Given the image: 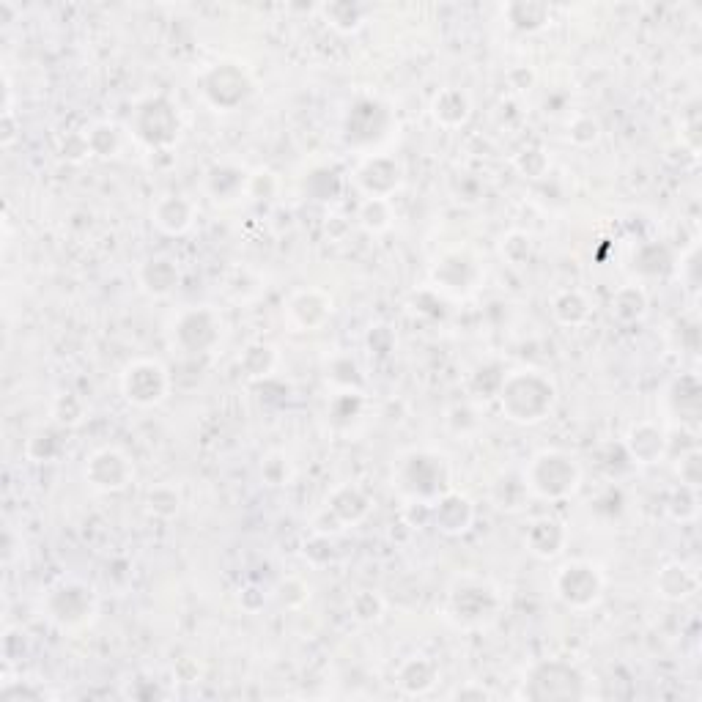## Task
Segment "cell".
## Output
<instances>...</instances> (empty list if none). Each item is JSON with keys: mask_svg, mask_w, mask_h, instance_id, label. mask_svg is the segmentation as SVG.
I'll return each instance as SVG.
<instances>
[{"mask_svg": "<svg viewBox=\"0 0 702 702\" xmlns=\"http://www.w3.org/2000/svg\"><path fill=\"white\" fill-rule=\"evenodd\" d=\"M670 406L681 420H697L700 415V382L697 376H681L670 387Z\"/></svg>", "mask_w": 702, "mask_h": 702, "instance_id": "d6a6232c", "label": "cell"}, {"mask_svg": "<svg viewBox=\"0 0 702 702\" xmlns=\"http://www.w3.org/2000/svg\"><path fill=\"white\" fill-rule=\"evenodd\" d=\"M552 316L563 327H582L593 316V302L579 288H563L552 297Z\"/></svg>", "mask_w": 702, "mask_h": 702, "instance_id": "484cf974", "label": "cell"}, {"mask_svg": "<svg viewBox=\"0 0 702 702\" xmlns=\"http://www.w3.org/2000/svg\"><path fill=\"white\" fill-rule=\"evenodd\" d=\"M480 266L475 258L469 256L467 250H453L439 258L437 264L431 266V280L434 286L450 294H467L469 288L478 283Z\"/></svg>", "mask_w": 702, "mask_h": 702, "instance_id": "2e32d148", "label": "cell"}, {"mask_svg": "<svg viewBox=\"0 0 702 702\" xmlns=\"http://www.w3.org/2000/svg\"><path fill=\"white\" fill-rule=\"evenodd\" d=\"M516 168L527 179H541L543 173L549 171V157L541 149H524L522 154H516Z\"/></svg>", "mask_w": 702, "mask_h": 702, "instance_id": "c3c4849f", "label": "cell"}, {"mask_svg": "<svg viewBox=\"0 0 702 702\" xmlns=\"http://www.w3.org/2000/svg\"><path fill=\"white\" fill-rule=\"evenodd\" d=\"M83 415H86V406H83V401L75 393H64L55 398L53 417L61 426H77L83 420Z\"/></svg>", "mask_w": 702, "mask_h": 702, "instance_id": "ee69618b", "label": "cell"}, {"mask_svg": "<svg viewBox=\"0 0 702 702\" xmlns=\"http://www.w3.org/2000/svg\"><path fill=\"white\" fill-rule=\"evenodd\" d=\"M500 256L511 266L530 264L535 256V239L527 231H508L500 239Z\"/></svg>", "mask_w": 702, "mask_h": 702, "instance_id": "d590c367", "label": "cell"}, {"mask_svg": "<svg viewBox=\"0 0 702 702\" xmlns=\"http://www.w3.org/2000/svg\"><path fill=\"white\" fill-rule=\"evenodd\" d=\"M195 203L184 195H162L160 201L151 206V223L168 236H184L195 225Z\"/></svg>", "mask_w": 702, "mask_h": 702, "instance_id": "ffe728a7", "label": "cell"}, {"mask_svg": "<svg viewBox=\"0 0 702 702\" xmlns=\"http://www.w3.org/2000/svg\"><path fill=\"white\" fill-rule=\"evenodd\" d=\"M554 593L571 609H590L604 593V576L593 563L574 560L554 574Z\"/></svg>", "mask_w": 702, "mask_h": 702, "instance_id": "30bf717a", "label": "cell"}, {"mask_svg": "<svg viewBox=\"0 0 702 702\" xmlns=\"http://www.w3.org/2000/svg\"><path fill=\"white\" fill-rule=\"evenodd\" d=\"M431 113L437 118V124L447 129H458L467 124V118L472 116V102H469L467 91L461 88H442L434 102H431Z\"/></svg>", "mask_w": 702, "mask_h": 702, "instance_id": "d4e9b609", "label": "cell"}, {"mask_svg": "<svg viewBox=\"0 0 702 702\" xmlns=\"http://www.w3.org/2000/svg\"><path fill=\"white\" fill-rule=\"evenodd\" d=\"M502 415L519 426H535L543 423L554 412L557 404V387L543 371L535 368H519V371L505 373L500 393Z\"/></svg>", "mask_w": 702, "mask_h": 702, "instance_id": "6da1fadb", "label": "cell"}, {"mask_svg": "<svg viewBox=\"0 0 702 702\" xmlns=\"http://www.w3.org/2000/svg\"><path fill=\"white\" fill-rule=\"evenodd\" d=\"M138 280L140 288L146 294H151V297H171L181 283L179 264L171 256H151L146 264L140 266Z\"/></svg>", "mask_w": 702, "mask_h": 702, "instance_id": "7402d4cb", "label": "cell"}, {"mask_svg": "<svg viewBox=\"0 0 702 702\" xmlns=\"http://www.w3.org/2000/svg\"><path fill=\"white\" fill-rule=\"evenodd\" d=\"M17 138H20V121L14 118V110H3V118H0V146L11 149L17 143Z\"/></svg>", "mask_w": 702, "mask_h": 702, "instance_id": "db71d44e", "label": "cell"}, {"mask_svg": "<svg viewBox=\"0 0 702 702\" xmlns=\"http://www.w3.org/2000/svg\"><path fill=\"white\" fill-rule=\"evenodd\" d=\"M439 678V670L428 656H412L398 667V686L409 694L428 692Z\"/></svg>", "mask_w": 702, "mask_h": 702, "instance_id": "f546056e", "label": "cell"}, {"mask_svg": "<svg viewBox=\"0 0 702 702\" xmlns=\"http://www.w3.org/2000/svg\"><path fill=\"white\" fill-rule=\"evenodd\" d=\"M36 447H42V450L33 453V461H53V458L61 453V445H58V437H55L53 431H39V434H33V437L28 439L25 450H36Z\"/></svg>", "mask_w": 702, "mask_h": 702, "instance_id": "f907efd6", "label": "cell"}, {"mask_svg": "<svg viewBox=\"0 0 702 702\" xmlns=\"http://www.w3.org/2000/svg\"><path fill=\"white\" fill-rule=\"evenodd\" d=\"M368 511H371V497H368L360 486L343 483V486H338V489L327 497V505H324V511L316 516L313 527H316V532H321V535H335V532H343L346 527L360 524L362 519L368 516Z\"/></svg>", "mask_w": 702, "mask_h": 702, "instance_id": "7c38bea8", "label": "cell"}, {"mask_svg": "<svg viewBox=\"0 0 702 702\" xmlns=\"http://www.w3.org/2000/svg\"><path fill=\"white\" fill-rule=\"evenodd\" d=\"M247 181H250V176L242 168L228 165V162H217L206 171V192L212 195L214 201L231 203L242 192H247Z\"/></svg>", "mask_w": 702, "mask_h": 702, "instance_id": "603a6c76", "label": "cell"}, {"mask_svg": "<svg viewBox=\"0 0 702 702\" xmlns=\"http://www.w3.org/2000/svg\"><path fill=\"white\" fill-rule=\"evenodd\" d=\"M450 615L456 617L461 626H480L491 617L497 615L500 609V598L483 582H461V587H456L450 593Z\"/></svg>", "mask_w": 702, "mask_h": 702, "instance_id": "5bb4252c", "label": "cell"}, {"mask_svg": "<svg viewBox=\"0 0 702 702\" xmlns=\"http://www.w3.org/2000/svg\"><path fill=\"white\" fill-rule=\"evenodd\" d=\"M678 478H681V486L686 489H700L702 483V456L697 447H692L689 453H683L681 464H678Z\"/></svg>", "mask_w": 702, "mask_h": 702, "instance_id": "7dc6e473", "label": "cell"}, {"mask_svg": "<svg viewBox=\"0 0 702 702\" xmlns=\"http://www.w3.org/2000/svg\"><path fill=\"white\" fill-rule=\"evenodd\" d=\"M362 412V393L360 390H341L332 398L330 420L338 426H349Z\"/></svg>", "mask_w": 702, "mask_h": 702, "instance_id": "60d3db41", "label": "cell"}, {"mask_svg": "<svg viewBox=\"0 0 702 702\" xmlns=\"http://www.w3.org/2000/svg\"><path fill=\"white\" fill-rule=\"evenodd\" d=\"M86 475L88 486L96 491H105V494H113V491H124L135 478V464L132 458L118 450V447H102L91 453L86 461Z\"/></svg>", "mask_w": 702, "mask_h": 702, "instance_id": "4fadbf2b", "label": "cell"}, {"mask_svg": "<svg viewBox=\"0 0 702 702\" xmlns=\"http://www.w3.org/2000/svg\"><path fill=\"white\" fill-rule=\"evenodd\" d=\"M667 445H670V439L664 434V428L650 423V420H642L637 426L628 428L623 450H626L628 461H634V464H659L661 458L667 456Z\"/></svg>", "mask_w": 702, "mask_h": 702, "instance_id": "d6986e66", "label": "cell"}, {"mask_svg": "<svg viewBox=\"0 0 702 702\" xmlns=\"http://www.w3.org/2000/svg\"><path fill=\"white\" fill-rule=\"evenodd\" d=\"M121 393L129 404L140 409L157 406L171 393V373L160 360H132L121 373Z\"/></svg>", "mask_w": 702, "mask_h": 702, "instance_id": "52a82bcc", "label": "cell"}, {"mask_svg": "<svg viewBox=\"0 0 702 702\" xmlns=\"http://www.w3.org/2000/svg\"><path fill=\"white\" fill-rule=\"evenodd\" d=\"M173 341L184 354H209L223 341V319L209 305L181 310L173 324Z\"/></svg>", "mask_w": 702, "mask_h": 702, "instance_id": "ba28073f", "label": "cell"}, {"mask_svg": "<svg viewBox=\"0 0 702 702\" xmlns=\"http://www.w3.org/2000/svg\"><path fill=\"white\" fill-rule=\"evenodd\" d=\"M294 475L291 469V461H288L286 453H269L261 464V478H264L266 486H288V480Z\"/></svg>", "mask_w": 702, "mask_h": 702, "instance_id": "b9f144b4", "label": "cell"}, {"mask_svg": "<svg viewBox=\"0 0 702 702\" xmlns=\"http://www.w3.org/2000/svg\"><path fill=\"white\" fill-rule=\"evenodd\" d=\"M275 190H277V181L269 171L253 173L250 181H247V195H253V198H258V201H269V198L275 195Z\"/></svg>", "mask_w": 702, "mask_h": 702, "instance_id": "816d5d0a", "label": "cell"}, {"mask_svg": "<svg viewBox=\"0 0 702 702\" xmlns=\"http://www.w3.org/2000/svg\"><path fill=\"white\" fill-rule=\"evenodd\" d=\"M522 475L532 497L546 502L568 500L582 483V469L576 464V458L563 450L535 453L522 469Z\"/></svg>", "mask_w": 702, "mask_h": 702, "instance_id": "7a4b0ae2", "label": "cell"}, {"mask_svg": "<svg viewBox=\"0 0 702 702\" xmlns=\"http://www.w3.org/2000/svg\"><path fill=\"white\" fill-rule=\"evenodd\" d=\"M609 313H612V319L626 324V327L637 324L648 316V294L639 286L617 288L609 299Z\"/></svg>", "mask_w": 702, "mask_h": 702, "instance_id": "f1b7e54d", "label": "cell"}, {"mask_svg": "<svg viewBox=\"0 0 702 702\" xmlns=\"http://www.w3.org/2000/svg\"><path fill=\"white\" fill-rule=\"evenodd\" d=\"M146 508H149L151 516H157V519H173V516H179L181 511V494L176 491V486L160 483V486H154V489H149V494H146Z\"/></svg>", "mask_w": 702, "mask_h": 702, "instance_id": "74e56055", "label": "cell"}, {"mask_svg": "<svg viewBox=\"0 0 702 702\" xmlns=\"http://www.w3.org/2000/svg\"><path fill=\"white\" fill-rule=\"evenodd\" d=\"M277 351L269 343H250L242 357H239V368L247 379H266L269 373L275 371Z\"/></svg>", "mask_w": 702, "mask_h": 702, "instance_id": "836d02e7", "label": "cell"}, {"mask_svg": "<svg viewBox=\"0 0 702 702\" xmlns=\"http://www.w3.org/2000/svg\"><path fill=\"white\" fill-rule=\"evenodd\" d=\"M305 192H308V198L319 203L338 201L343 195V173L338 168H330V165L313 168L308 173V179H305Z\"/></svg>", "mask_w": 702, "mask_h": 702, "instance_id": "1f68e13d", "label": "cell"}, {"mask_svg": "<svg viewBox=\"0 0 702 702\" xmlns=\"http://www.w3.org/2000/svg\"><path fill=\"white\" fill-rule=\"evenodd\" d=\"M527 500H530V489H527V483H524L522 472H508V475H502V478L494 483V489H491V502H494L500 511H522L524 505H527Z\"/></svg>", "mask_w": 702, "mask_h": 702, "instance_id": "4dcf8cb0", "label": "cell"}, {"mask_svg": "<svg viewBox=\"0 0 702 702\" xmlns=\"http://www.w3.org/2000/svg\"><path fill=\"white\" fill-rule=\"evenodd\" d=\"M697 264H700V247L694 245L692 250H689V256H686V261H683V266H686V272H689V288H697Z\"/></svg>", "mask_w": 702, "mask_h": 702, "instance_id": "9f6ffc18", "label": "cell"}, {"mask_svg": "<svg viewBox=\"0 0 702 702\" xmlns=\"http://www.w3.org/2000/svg\"><path fill=\"white\" fill-rule=\"evenodd\" d=\"M201 94L214 110L231 113L239 105H245L247 96L253 94V83L242 66L223 61V64H214L203 72Z\"/></svg>", "mask_w": 702, "mask_h": 702, "instance_id": "9c48e42d", "label": "cell"}, {"mask_svg": "<svg viewBox=\"0 0 702 702\" xmlns=\"http://www.w3.org/2000/svg\"><path fill=\"white\" fill-rule=\"evenodd\" d=\"M502 14H505V20H508L513 31L538 33L552 20V6L541 3V0H511L502 9Z\"/></svg>", "mask_w": 702, "mask_h": 702, "instance_id": "cb8c5ba5", "label": "cell"}, {"mask_svg": "<svg viewBox=\"0 0 702 702\" xmlns=\"http://www.w3.org/2000/svg\"><path fill=\"white\" fill-rule=\"evenodd\" d=\"M478 426V412L469 404H456L447 409V428H450L453 434H458V437H467V434H472Z\"/></svg>", "mask_w": 702, "mask_h": 702, "instance_id": "f6af8a7d", "label": "cell"}, {"mask_svg": "<svg viewBox=\"0 0 702 702\" xmlns=\"http://www.w3.org/2000/svg\"><path fill=\"white\" fill-rule=\"evenodd\" d=\"M88 149L94 157H116L118 149H121V132H118L116 124H96L91 127V132L86 135Z\"/></svg>", "mask_w": 702, "mask_h": 702, "instance_id": "ab89813d", "label": "cell"}, {"mask_svg": "<svg viewBox=\"0 0 702 702\" xmlns=\"http://www.w3.org/2000/svg\"><path fill=\"white\" fill-rule=\"evenodd\" d=\"M390 127H393L390 107L382 105L379 99H357L346 113L343 135H346V143L354 149H368V146H376L379 140L387 138Z\"/></svg>", "mask_w": 702, "mask_h": 702, "instance_id": "8fae6325", "label": "cell"}, {"mask_svg": "<svg viewBox=\"0 0 702 702\" xmlns=\"http://www.w3.org/2000/svg\"><path fill=\"white\" fill-rule=\"evenodd\" d=\"M395 486L409 502H434L447 491L445 458L431 450H412L401 458Z\"/></svg>", "mask_w": 702, "mask_h": 702, "instance_id": "3957f363", "label": "cell"}, {"mask_svg": "<svg viewBox=\"0 0 702 702\" xmlns=\"http://www.w3.org/2000/svg\"><path fill=\"white\" fill-rule=\"evenodd\" d=\"M288 324L297 332H313L332 316V299L319 288H302L286 302Z\"/></svg>", "mask_w": 702, "mask_h": 702, "instance_id": "e0dca14e", "label": "cell"}, {"mask_svg": "<svg viewBox=\"0 0 702 702\" xmlns=\"http://www.w3.org/2000/svg\"><path fill=\"white\" fill-rule=\"evenodd\" d=\"M475 522V505L458 491H445L431 502V524L445 535H464Z\"/></svg>", "mask_w": 702, "mask_h": 702, "instance_id": "ac0fdd59", "label": "cell"}, {"mask_svg": "<svg viewBox=\"0 0 702 702\" xmlns=\"http://www.w3.org/2000/svg\"><path fill=\"white\" fill-rule=\"evenodd\" d=\"M129 124H132L135 138L151 151H168L171 146H176V140L181 135L179 110L168 96L162 94L140 99L135 110H132Z\"/></svg>", "mask_w": 702, "mask_h": 702, "instance_id": "277c9868", "label": "cell"}, {"mask_svg": "<svg viewBox=\"0 0 702 702\" xmlns=\"http://www.w3.org/2000/svg\"><path fill=\"white\" fill-rule=\"evenodd\" d=\"M393 206L387 198H365L360 206V223L371 234H384L393 225Z\"/></svg>", "mask_w": 702, "mask_h": 702, "instance_id": "8d00e7d4", "label": "cell"}, {"mask_svg": "<svg viewBox=\"0 0 702 702\" xmlns=\"http://www.w3.org/2000/svg\"><path fill=\"white\" fill-rule=\"evenodd\" d=\"M565 543H568V530L554 516H541V519L527 524V530H524L527 552L541 557V560H554L557 554H563Z\"/></svg>", "mask_w": 702, "mask_h": 702, "instance_id": "44dd1931", "label": "cell"}, {"mask_svg": "<svg viewBox=\"0 0 702 702\" xmlns=\"http://www.w3.org/2000/svg\"><path fill=\"white\" fill-rule=\"evenodd\" d=\"M697 585H700L697 574H694L689 565L681 563L664 565L659 576H656V593L661 598H670V601H683V598L694 596Z\"/></svg>", "mask_w": 702, "mask_h": 702, "instance_id": "83f0119b", "label": "cell"}, {"mask_svg": "<svg viewBox=\"0 0 702 702\" xmlns=\"http://www.w3.org/2000/svg\"><path fill=\"white\" fill-rule=\"evenodd\" d=\"M319 11L332 31L354 33L360 31L362 22L368 20L371 6H365L360 0H330V3H324Z\"/></svg>", "mask_w": 702, "mask_h": 702, "instance_id": "4316f807", "label": "cell"}, {"mask_svg": "<svg viewBox=\"0 0 702 702\" xmlns=\"http://www.w3.org/2000/svg\"><path fill=\"white\" fill-rule=\"evenodd\" d=\"M351 612H354V617L362 620V623H373V620L382 617L384 601L376 596V593H371V590H360L357 596L351 598Z\"/></svg>", "mask_w": 702, "mask_h": 702, "instance_id": "bcb514c9", "label": "cell"}, {"mask_svg": "<svg viewBox=\"0 0 702 702\" xmlns=\"http://www.w3.org/2000/svg\"><path fill=\"white\" fill-rule=\"evenodd\" d=\"M277 598H280L283 607L299 609L310 598V590L302 579H283L280 587H277Z\"/></svg>", "mask_w": 702, "mask_h": 702, "instance_id": "681fc988", "label": "cell"}, {"mask_svg": "<svg viewBox=\"0 0 702 702\" xmlns=\"http://www.w3.org/2000/svg\"><path fill=\"white\" fill-rule=\"evenodd\" d=\"M585 678L568 661H541L538 667H532L524 697L530 700H579L585 697Z\"/></svg>", "mask_w": 702, "mask_h": 702, "instance_id": "8992f818", "label": "cell"}, {"mask_svg": "<svg viewBox=\"0 0 702 702\" xmlns=\"http://www.w3.org/2000/svg\"><path fill=\"white\" fill-rule=\"evenodd\" d=\"M327 379L341 390H360L362 387V373L360 365L351 360L349 354H338L332 357V362L327 365Z\"/></svg>", "mask_w": 702, "mask_h": 702, "instance_id": "f35d334b", "label": "cell"}, {"mask_svg": "<svg viewBox=\"0 0 702 702\" xmlns=\"http://www.w3.org/2000/svg\"><path fill=\"white\" fill-rule=\"evenodd\" d=\"M0 700L3 702H20V700H42V692L39 689H31L25 686L22 681H11L0 689Z\"/></svg>", "mask_w": 702, "mask_h": 702, "instance_id": "f5cc1de1", "label": "cell"}, {"mask_svg": "<svg viewBox=\"0 0 702 702\" xmlns=\"http://www.w3.org/2000/svg\"><path fill=\"white\" fill-rule=\"evenodd\" d=\"M44 615L58 628H80L91 623L96 615V593L83 582H61L47 590L44 596Z\"/></svg>", "mask_w": 702, "mask_h": 702, "instance_id": "5b68a950", "label": "cell"}, {"mask_svg": "<svg viewBox=\"0 0 702 702\" xmlns=\"http://www.w3.org/2000/svg\"><path fill=\"white\" fill-rule=\"evenodd\" d=\"M568 138H571V143L574 146H579V149H587V146H593V143H598L601 140V124H598V118L593 116H576L571 124H568Z\"/></svg>", "mask_w": 702, "mask_h": 702, "instance_id": "7bdbcfd3", "label": "cell"}, {"mask_svg": "<svg viewBox=\"0 0 702 702\" xmlns=\"http://www.w3.org/2000/svg\"><path fill=\"white\" fill-rule=\"evenodd\" d=\"M469 697H478V700H483V697H489V692H486L483 686H478V689L467 686V689H458L456 692V700H469Z\"/></svg>", "mask_w": 702, "mask_h": 702, "instance_id": "6f0895ef", "label": "cell"}, {"mask_svg": "<svg viewBox=\"0 0 702 702\" xmlns=\"http://www.w3.org/2000/svg\"><path fill=\"white\" fill-rule=\"evenodd\" d=\"M672 266V253L659 242H650V245H642L634 256V269L639 275L645 277H659L664 275L667 269Z\"/></svg>", "mask_w": 702, "mask_h": 702, "instance_id": "e575fe53", "label": "cell"}, {"mask_svg": "<svg viewBox=\"0 0 702 702\" xmlns=\"http://www.w3.org/2000/svg\"><path fill=\"white\" fill-rule=\"evenodd\" d=\"M354 181L360 184V190L368 198H387L398 192L401 181H404V168L395 157H384V154H371L360 162V168L354 171Z\"/></svg>", "mask_w": 702, "mask_h": 702, "instance_id": "9a60e30c", "label": "cell"}, {"mask_svg": "<svg viewBox=\"0 0 702 702\" xmlns=\"http://www.w3.org/2000/svg\"><path fill=\"white\" fill-rule=\"evenodd\" d=\"M508 80L516 83V86H513L516 91H527V88L535 83V75H532L527 66H519V69H511V72H508Z\"/></svg>", "mask_w": 702, "mask_h": 702, "instance_id": "11a10c76", "label": "cell"}]
</instances>
